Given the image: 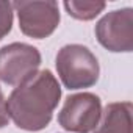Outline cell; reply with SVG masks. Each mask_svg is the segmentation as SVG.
Segmentation results:
<instances>
[{
    "label": "cell",
    "mask_w": 133,
    "mask_h": 133,
    "mask_svg": "<svg viewBox=\"0 0 133 133\" xmlns=\"http://www.w3.org/2000/svg\"><path fill=\"white\" fill-rule=\"evenodd\" d=\"M14 10L11 2H0V41H2L13 28Z\"/></svg>",
    "instance_id": "9"
},
{
    "label": "cell",
    "mask_w": 133,
    "mask_h": 133,
    "mask_svg": "<svg viewBox=\"0 0 133 133\" xmlns=\"http://www.w3.org/2000/svg\"><path fill=\"white\" fill-rule=\"evenodd\" d=\"M41 53L25 42H11L0 49V80L17 86L38 72Z\"/></svg>",
    "instance_id": "4"
},
{
    "label": "cell",
    "mask_w": 133,
    "mask_h": 133,
    "mask_svg": "<svg viewBox=\"0 0 133 133\" xmlns=\"http://www.w3.org/2000/svg\"><path fill=\"white\" fill-rule=\"evenodd\" d=\"M21 31L35 39L49 38L59 24V8L56 2H14Z\"/></svg>",
    "instance_id": "5"
},
{
    "label": "cell",
    "mask_w": 133,
    "mask_h": 133,
    "mask_svg": "<svg viewBox=\"0 0 133 133\" xmlns=\"http://www.w3.org/2000/svg\"><path fill=\"white\" fill-rule=\"evenodd\" d=\"M105 2H77V0L64 2L68 14L77 21H92L105 10Z\"/></svg>",
    "instance_id": "8"
},
{
    "label": "cell",
    "mask_w": 133,
    "mask_h": 133,
    "mask_svg": "<svg viewBox=\"0 0 133 133\" xmlns=\"http://www.w3.org/2000/svg\"><path fill=\"white\" fill-rule=\"evenodd\" d=\"M55 64L61 83L68 89H85L99 82V61L86 45L68 44L61 47Z\"/></svg>",
    "instance_id": "2"
},
{
    "label": "cell",
    "mask_w": 133,
    "mask_h": 133,
    "mask_svg": "<svg viewBox=\"0 0 133 133\" xmlns=\"http://www.w3.org/2000/svg\"><path fill=\"white\" fill-rule=\"evenodd\" d=\"M131 102H111L100 114V121L92 133H133Z\"/></svg>",
    "instance_id": "7"
},
{
    "label": "cell",
    "mask_w": 133,
    "mask_h": 133,
    "mask_svg": "<svg viewBox=\"0 0 133 133\" xmlns=\"http://www.w3.org/2000/svg\"><path fill=\"white\" fill-rule=\"evenodd\" d=\"M10 122V116H8V111H6V100L3 97V92L0 89V128L6 127Z\"/></svg>",
    "instance_id": "10"
},
{
    "label": "cell",
    "mask_w": 133,
    "mask_h": 133,
    "mask_svg": "<svg viewBox=\"0 0 133 133\" xmlns=\"http://www.w3.org/2000/svg\"><path fill=\"white\" fill-rule=\"evenodd\" d=\"M96 38L102 47L110 52L133 50V10L122 8L107 13L96 24Z\"/></svg>",
    "instance_id": "6"
},
{
    "label": "cell",
    "mask_w": 133,
    "mask_h": 133,
    "mask_svg": "<svg viewBox=\"0 0 133 133\" xmlns=\"http://www.w3.org/2000/svg\"><path fill=\"white\" fill-rule=\"evenodd\" d=\"M61 99V86L56 77L42 69L17 85L6 100V111L16 127L27 131L44 130Z\"/></svg>",
    "instance_id": "1"
},
{
    "label": "cell",
    "mask_w": 133,
    "mask_h": 133,
    "mask_svg": "<svg viewBox=\"0 0 133 133\" xmlns=\"http://www.w3.org/2000/svg\"><path fill=\"white\" fill-rule=\"evenodd\" d=\"M102 114L100 97L92 92H78L66 99L58 113V124L72 133H91Z\"/></svg>",
    "instance_id": "3"
}]
</instances>
